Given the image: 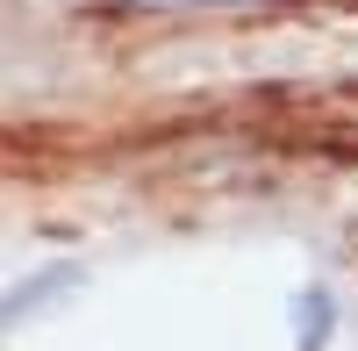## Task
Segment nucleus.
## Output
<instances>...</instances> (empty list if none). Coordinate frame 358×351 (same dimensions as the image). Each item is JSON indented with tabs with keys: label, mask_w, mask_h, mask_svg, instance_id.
Returning <instances> with one entry per match:
<instances>
[{
	"label": "nucleus",
	"mask_w": 358,
	"mask_h": 351,
	"mask_svg": "<svg viewBox=\"0 0 358 351\" xmlns=\"http://www.w3.org/2000/svg\"><path fill=\"white\" fill-rule=\"evenodd\" d=\"M65 287H79V266L72 258H57V266H43V273H29V280H15L8 287V323H22V315H36L50 294H65Z\"/></svg>",
	"instance_id": "1"
},
{
	"label": "nucleus",
	"mask_w": 358,
	"mask_h": 351,
	"mask_svg": "<svg viewBox=\"0 0 358 351\" xmlns=\"http://www.w3.org/2000/svg\"><path fill=\"white\" fill-rule=\"evenodd\" d=\"M330 330H337V301H330V287L294 294V351H330Z\"/></svg>",
	"instance_id": "2"
},
{
	"label": "nucleus",
	"mask_w": 358,
	"mask_h": 351,
	"mask_svg": "<svg viewBox=\"0 0 358 351\" xmlns=\"http://www.w3.org/2000/svg\"><path fill=\"white\" fill-rule=\"evenodd\" d=\"M129 8H280V0H129Z\"/></svg>",
	"instance_id": "3"
}]
</instances>
